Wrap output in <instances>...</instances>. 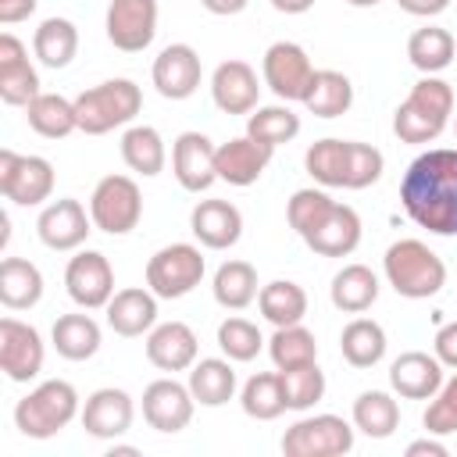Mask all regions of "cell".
<instances>
[{
	"label": "cell",
	"mask_w": 457,
	"mask_h": 457,
	"mask_svg": "<svg viewBox=\"0 0 457 457\" xmlns=\"http://www.w3.org/2000/svg\"><path fill=\"white\" fill-rule=\"evenodd\" d=\"M157 293L150 286H129V289H118L107 303V325L118 332V336H143L157 325Z\"/></svg>",
	"instance_id": "cell-24"
},
{
	"label": "cell",
	"mask_w": 457,
	"mask_h": 457,
	"mask_svg": "<svg viewBox=\"0 0 457 457\" xmlns=\"http://www.w3.org/2000/svg\"><path fill=\"white\" fill-rule=\"evenodd\" d=\"M43 336L29 321L0 318V371L11 382H32L43 371Z\"/></svg>",
	"instance_id": "cell-12"
},
{
	"label": "cell",
	"mask_w": 457,
	"mask_h": 457,
	"mask_svg": "<svg viewBox=\"0 0 457 457\" xmlns=\"http://www.w3.org/2000/svg\"><path fill=\"white\" fill-rule=\"evenodd\" d=\"M32 11H36V0H0V21L4 25L25 21Z\"/></svg>",
	"instance_id": "cell-50"
},
{
	"label": "cell",
	"mask_w": 457,
	"mask_h": 457,
	"mask_svg": "<svg viewBox=\"0 0 457 457\" xmlns=\"http://www.w3.org/2000/svg\"><path fill=\"white\" fill-rule=\"evenodd\" d=\"M204 271H207V264H204L200 246L168 243L146 261V286L161 300H179V296H186V293H193L200 286Z\"/></svg>",
	"instance_id": "cell-7"
},
{
	"label": "cell",
	"mask_w": 457,
	"mask_h": 457,
	"mask_svg": "<svg viewBox=\"0 0 457 457\" xmlns=\"http://www.w3.org/2000/svg\"><path fill=\"white\" fill-rule=\"evenodd\" d=\"M43 300V271L25 257L0 261V303L7 311H29Z\"/></svg>",
	"instance_id": "cell-27"
},
{
	"label": "cell",
	"mask_w": 457,
	"mask_h": 457,
	"mask_svg": "<svg viewBox=\"0 0 457 457\" xmlns=\"http://www.w3.org/2000/svg\"><path fill=\"white\" fill-rule=\"evenodd\" d=\"M453 54H457V39L439 25L414 29L407 39V57L421 75H439L443 68H450Z\"/></svg>",
	"instance_id": "cell-34"
},
{
	"label": "cell",
	"mask_w": 457,
	"mask_h": 457,
	"mask_svg": "<svg viewBox=\"0 0 457 457\" xmlns=\"http://www.w3.org/2000/svg\"><path fill=\"white\" fill-rule=\"evenodd\" d=\"M200 54L189 43H171L154 57L150 79L164 100H189L200 89Z\"/></svg>",
	"instance_id": "cell-14"
},
{
	"label": "cell",
	"mask_w": 457,
	"mask_h": 457,
	"mask_svg": "<svg viewBox=\"0 0 457 457\" xmlns=\"http://www.w3.org/2000/svg\"><path fill=\"white\" fill-rule=\"evenodd\" d=\"M450 450H446V443H439L432 432L425 436V439H414L411 446H407V457H446Z\"/></svg>",
	"instance_id": "cell-52"
},
{
	"label": "cell",
	"mask_w": 457,
	"mask_h": 457,
	"mask_svg": "<svg viewBox=\"0 0 457 457\" xmlns=\"http://www.w3.org/2000/svg\"><path fill=\"white\" fill-rule=\"evenodd\" d=\"M186 386L200 407H221L236 396V368L228 357H200L189 368Z\"/></svg>",
	"instance_id": "cell-26"
},
{
	"label": "cell",
	"mask_w": 457,
	"mask_h": 457,
	"mask_svg": "<svg viewBox=\"0 0 457 457\" xmlns=\"http://www.w3.org/2000/svg\"><path fill=\"white\" fill-rule=\"evenodd\" d=\"M200 343L186 321H161L146 332V361L161 371H186L196 364Z\"/></svg>",
	"instance_id": "cell-22"
},
{
	"label": "cell",
	"mask_w": 457,
	"mask_h": 457,
	"mask_svg": "<svg viewBox=\"0 0 457 457\" xmlns=\"http://www.w3.org/2000/svg\"><path fill=\"white\" fill-rule=\"evenodd\" d=\"M0 193L11 204L36 207L54 193V164L36 154L0 150Z\"/></svg>",
	"instance_id": "cell-9"
},
{
	"label": "cell",
	"mask_w": 457,
	"mask_h": 457,
	"mask_svg": "<svg viewBox=\"0 0 457 457\" xmlns=\"http://www.w3.org/2000/svg\"><path fill=\"white\" fill-rule=\"evenodd\" d=\"M193 393L175 378H154L143 389V418L157 432H182L193 421Z\"/></svg>",
	"instance_id": "cell-15"
},
{
	"label": "cell",
	"mask_w": 457,
	"mask_h": 457,
	"mask_svg": "<svg viewBox=\"0 0 457 457\" xmlns=\"http://www.w3.org/2000/svg\"><path fill=\"white\" fill-rule=\"evenodd\" d=\"M121 161L143 175V179H154L164 171V161H168V150H164V139L154 125H132L125 129L121 136Z\"/></svg>",
	"instance_id": "cell-31"
},
{
	"label": "cell",
	"mask_w": 457,
	"mask_h": 457,
	"mask_svg": "<svg viewBox=\"0 0 457 457\" xmlns=\"http://www.w3.org/2000/svg\"><path fill=\"white\" fill-rule=\"evenodd\" d=\"M339 353L350 368H375L386 357V328L371 318H353L339 336Z\"/></svg>",
	"instance_id": "cell-32"
},
{
	"label": "cell",
	"mask_w": 457,
	"mask_h": 457,
	"mask_svg": "<svg viewBox=\"0 0 457 457\" xmlns=\"http://www.w3.org/2000/svg\"><path fill=\"white\" fill-rule=\"evenodd\" d=\"M189 228L207 250H228L243 236V214L228 200H200L189 214Z\"/></svg>",
	"instance_id": "cell-23"
},
{
	"label": "cell",
	"mask_w": 457,
	"mask_h": 457,
	"mask_svg": "<svg viewBox=\"0 0 457 457\" xmlns=\"http://www.w3.org/2000/svg\"><path fill=\"white\" fill-rule=\"evenodd\" d=\"M200 4H204V11H211V14H218V18H228V14L246 11L250 0H200Z\"/></svg>",
	"instance_id": "cell-53"
},
{
	"label": "cell",
	"mask_w": 457,
	"mask_h": 457,
	"mask_svg": "<svg viewBox=\"0 0 457 457\" xmlns=\"http://www.w3.org/2000/svg\"><path fill=\"white\" fill-rule=\"evenodd\" d=\"M400 204L432 236H457V150L436 146L418 154L403 171Z\"/></svg>",
	"instance_id": "cell-1"
},
{
	"label": "cell",
	"mask_w": 457,
	"mask_h": 457,
	"mask_svg": "<svg viewBox=\"0 0 457 457\" xmlns=\"http://www.w3.org/2000/svg\"><path fill=\"white\" fill-rule=\"evenodd\" d=\"M278 375H282V389H286V407L289 411H307L325 396V371L318 368V361L303 364V368L278 371Z\"/></svg>",
	"instance_id": "cell-45"
},
{
	"label": "cell",
	"mask_w": 457,
	"mask_h": 457,
	"mask_svg": "<svg viewBox=\"0 0 457 457\" xmlns=\"http://www.w3.org/2000/svg\"><path fill=\"white\" fill-rule=\"evenodd\" d=\"M100 325L89 314H61L50 328V343L64 361H89L100 350Z\"/></svg>",
	"instance_id": "cell-30"
},
{
	"label": "cell",
	"mask_w": 457,
	"mask_h": 457,
	"mask_svg": "<svg viewBox=\"0 0 457 457\" xmlns=\"http://www.w3.org/2000/svg\"><path fill=\"white\" fill-rule=\"evenodd\" d=\"M39 96V75L29 64V57L0 64V100L7 107H29Z\"/></svg>",
	"instance_id": "cell-46"
},
{
	"label": "cell",
	"mask_w": 457,
	"mask_h": 457,
	"mask_svg": "<svg viewBox=\"0 0 457 457\" xmlns=\"http://www.w3.org/2000/svg\"><path fill=\"white\" fill-rule=\"evenodd\" d=\"M211 96H214V107L225 114H250L261 96L257 71L239 57L221 61L211 75Z\"/></svg>",
	"instance_id": "cell-20"
},
{
	"label": "cell",
	"mask_w": 457,
	"mask_h": 457,
	"mask_svg": "<svg viewBox=\"0 0 457 457\" xmlns=\"http://www.w3.org/2000/svg\"><path fill=\"white\" fill-rule=\"evenodd\" d=\"M261 75H264V86L286 100V104H300L307 96V86L314 79V64L307 57V50L300 43H289V39H278L264 50V61H261Z\"/></svg>",
	"instance_id": "cell-10"
},
{
	"label": "cell",
	"mask_w": 457,
	"mask_h": 457,
	"mask_svg": "<svg viewBox=\"0 0 457 457\" xmlns=\"http://www.w3.org/2000/svg\"><path fill=\"white\" fill-rule=\"evenodd\" d=\"M353 450V425L339 414H311L286 428V457H343Z\"/></svg>",
	"instance_id": "cell-8"
},
{
	"label": "cell",
	"mask_w": 457,
	"mask_h": 457,
	"mask_svg": "<svg viewBox=\"0 0 457 457\" xmlns=\"http://www.w3.org/2000/svg\"><path fill=\"white\" fill-rule=\"evenodd\" d=\"M443 382V361L436 353L407 350L389 364V386L403 400H432Z\"/></svg>",
	"instance_id": "cell-19"
},
{
	"label": "cell",
	"mask_w": 457,
	"mask_h": 457,
	"mask_svg": "<svg viewBox=\"0 0 457 457\" xmlns=\"http://www.w3.org/2000/svg\"><path fill=\"white\" fill-rule=\"evenodd\" d=\"M453 136H457V114H453Z\"/></svg>",
	"instance_id": "cell-56"
},
{
	"label": "cell",
	"mask_w": 457,
	"mask_h": 457,
	"mask_svg": "<svg viewBox=\"0 0 457 457\" xmlns=\"http://www.w3.org/2000/svg\"><path fill=\"white\" fill-rule=\"evenodd\" d=\"M89 218L107 236H125L143 218V193L129 175H104L89 196Z\"/></svg>",
	"instance_id": "cell-6"
},
{
	"label": "cell",
	"mask_w": 457,
	"mask_h": 457,
	"mask_svg": "<svg viewBox=\"0 0 457 457\" xmlns=\"http://www.w3.org/2000/svg\"><path fill=\"white\" fill-rule=\"evenodd\" d=\"M239 403H243V414L246 418H257V421H275L286 407V389H282V375L278 371H257L243 382V393H239Z\"/></svg>",
	"instance_id": "cell-39"
},
{
	"label": "cell",
	"mask_w": 457,
	"mask_h": 457,
	"mask_svg": "<svg viewBox=\"0 0 457 457\" xmlns=\"http://www.w3.org/2000/svg\"><path fill=\"white\" fill-rule=\"evenodd\" d=\"M396 4L414 18H436V14H443L450 7V0H396Z\"/></svg>",
	"instance_id": "cell-51"
},
{
	"label": "cell",
	"mask_w": 457,
	"mask_h": 457,
	"mask_svg": "<svg viewBox=\"0 0 457 457\" xmlns=\"http://www.w3.org/2000/svg\"><path fill=\"white\" fill-rule=\"evenodd\" d=\"M79 418H82V428L93 439H118L132 428L136 407H132V396L125 389L104 386V389L86 396V407L79 411Z\"/></svg>",
	"instance_id": "cell-18"
},
{
	"label": "cell",
	"mask_w": 457,
	"mask_h": 457,
	"mask_svg": "<svg viewBox=\"0 0 457 457\" xmlns=\"http://www.w3.org/2000/svg\"><path fill=\"white\" fill-rule=\"evenodd\" d=\"M93 228H96L93 218L71 196H61L54 204H46L39 211V221H36V232H39L43 246H50V250H79Z\"/></svg>",
	"instance_id": "cell-17"
},
{
	"label": "cell",
	"mask_w": 457,
	"mask_h": 457,
	"mask_svg": "<svg viewBox=\"0 0 457 457\" xmlns=\"http://www.w3.org/2000/svg\"><path fill=\"white\" fill-rule=\"evenodd\" d=\"M64 289L82 311L107 307L114 296V268L100 250H79L64 268Z\"/></svg>",
	"instance_id": "cell-11"
},
{
	"label": "cell",
	"mask_w": 457,
	"mask_h": 457,
	"mask_svg": "<svg viewBox=\"0 0 457 457\" xmlns=\"http://www.w3.org/2000/svg\"><path fill=\"white\" fill-rule=\"evenodd\" d=\"M453 114V89L450 82H443L439 75H425L411 86L407 100L396 107L393 114V132L400 136V143H432L439 139V132L450 125Z\"/></svg>",
	"instance_id": "cell-2"
},
{
	"label": "cell",
	"mask_w": 457,
	"mask_h": 457,
	"mask_svg": "<svg viewBox=\"0 0 457 457\" xmlns=\"http://www.w3.org/2000/svg\"><path fill=\"white\" fill-rule=\"evenodd\" d=\"M350 7H375V4H382V0H346Z\"/></svg>",
	"instance_id": "cell-55"
},
{
	"label": "cell",
	"mask_w": 457,
	"mask_h": 457,
	"mask_svg": "<svg viewBox=\"0 0 457 457\" xmlns=\"http://www.w3.org/2000/svg\"><path fill=\"white\" fill-rule=\"evenodd\" d=\"M257 307H261L264 321H271L275 328H282V325H300L303 314H307V293H303V286H296V282H289V278H275V282L261 286Z\"/></svg>",
	"instance_id": "cell-37"
},
{
	"label": "cell",
	"mask_w": 457,
	"mask_h": 457,
	"mask_svg": "<svg viewBox=\"0 0 457 457\" xmlns=\"http://www.w3.org/2000/svg\"><path fill=\"white\" fill-rule=\"evenodd\" d=\"M353 428L368 439H389L400 428V403L386 389H364L353 400Z\"/></svg>",
	"instance_id": "cell-33"
},
{
	"label": "cell",
	"mask_w": 457,
	"mask_h": 457,
	"mask_svg": "<svg viewBox=\"0 0 457 457\" xmlns=\"http://www.w3.org/2000/svg\"><path fill=\"white\" fill-rule=\"evenodd\" d=\"M268 353H271V364L278 371H289V368H303V364H314L318 361V339L311 328L303 325H282L275 328V336L268 339Z\"/></svg>",
	"instance_id": "cell-40"
},
{
	"label": "cell",
	"mask_w": 457,
	"mask_h": 457,
	"mask_svg": "<svg viewBox=\"0 0 457 457\" xmlns=\"http://www.w3.org/2000/svg\"><path fill=\"white\" fill-rule=\"evenodd\" d=\"M382 168H386V157H382L378 146L346 139V186L343 189H368V186H375L382 179Z\"/></svg>",
	"instance_id": "cell-47"
},
{
	"label": "cell",
	"mask_w": 457,
	"mask_h": 457,
	"mask_svg": "<svg viewBox=\"0 0 457 457\" xmlns=\"http://www.w3.org/2000/svg\"><path fill=\"white\" fill-rule=\"evenodd\" d=\"M421 425H425V432H432V436H450V432H457V375L439 386V393H436L432 403L425 407Z\"/></svg>",
	"instance_id": "cell-48"
},
{
	"label": "cell",
	"mask_w": 457,
	"mask_h": 457,
	"mask_svg": "<svg viewBox=\"0 0 457 457\" xmlns=\"http://www.w3.org/2000/svg\"><path fill=\"white\" fill-rule=\"evenodd\" d=\"M271 7H275L278 14H303V11L314 7V0H271Z\"/></svg>",
	"instance_id": "cell-54"
},
{
	"label": "cell",
	"mask_w": 457,
	"mask_h": 457,
	"mask_svg": "<svg viewBox=\"0 0 457 457\" xmlns=\"http://www.w3.org/2000/svg\"><path fill=\"white\" fill-rule=\"evenodd\" d=\"M314 253L321 257H346L357 250L361 243V214L350 207V204H336L328 211V218L303 239Z\"/></svg>",
	"instance_id": "cell-25"
},
{
	"label": "cell",
	"mask_w": 457,
	"mask_h": 457,
	"mask_svg": "<svg viewBox=\"0 0 457 457\" xmlns=\"http://www.w3.org/2000/svg\"><path fill=\"white\" fill-rule=\"evenodd\" d=\"M432 350H436V357L443 361V368H457V321H446V325L436 332Z\"/></svg>",
	"instance_id": "cell-49"
},
{
	"label": "cell",
	"mask_w": 457,
	"mask_h": 457,
	"mask_svg": "<svg viewBox=\"0 0 457 457\" xmlns=\"http://www.w3.org/2000/svg\"><path fill=\"white\" fill-rule=\"evenodd\" d=\"M271 154H275V146L257 143V139H250V136H236V139H228V143H221V146L214 150L218 179L228 182V186H239V189H243V186H253V182L264 175Z\"/></svg>",
	"instance_id": "cell-21"
},
{
	"label": "cell",
	"mask_w": 457,
	"mask_h": 457,
	"mask_svg": "<svg viewBox=\"0 0 457 457\" xmlns=\"http://www.w3.org/2000/svg\"><path fill=\"white\" fill-rule=\"evenodd\" d=\"M139 107H143V89L132 79H107L75 96L79 132L104 136L118 125H129L139 114Z\"/></svg>",
	"instance_id": "cell-5"
},
{
	"label": "cell",
	"mask_w": 457,
	"mask_h": 457,
	"mask_svg": "<svg viewBox=\"0 0 457 457\" xmlns=\"http://www.w3.org/2000/svg\"><path fill=\"white\" fill-rule=\"evenodd\" d=\"M25 118L32 125V132H39L43 139H64V136H71L79 129L75 100H68L61 93H39L25 107Z\"/></svg>",
	"instance_id": "cell-35"
},
{
	"label": "cell",
	"mask_w": 457,
	"mask_h": 457,
	"mask_svg": "<svg viewBox=\"0 0 457 457\" xmlns=\"http://www.w3.org/2000/svg\"><path fill=\"white\" fill-rule=\"evenodd\" d=\"M303 168L325 189L346 186V139H332L328 136V139L311 143L307 154H303Z\"/></svg>",
	"instance_id": "cell-42"
},
{
	"label": "cell",
	"mask_w": 457,
	"mask_h": 457,
	"mask_svg": "<svg viewBox=\"0 0 457 457\" xmlns=\"http://www.w3.org/2000/svg\"><path fill=\"white\" fill-rule=\"evenodd\" d=\"M300 132V114H293L286 104H271V107H253L246 114V136L268 146H282L289 139H296Z\"/></svg>",
	"instance_id": "cell-41"
},
{
	"label": "cell",
	"mask_w": 457,
	"mask_h": 457,
	"mask_svg": "<svg viewBox=\"0 0 457 457\" xmlns=\"http://www.w3.org/2000/svg\"><path fill=\"white\" fill-rule=\"evenodd\" d=\"M214 143L204 132H182L171 143V171L186 193H204L218 182V164H214Z\"/></svg>",
	"instance_id": "cell-16"
},
{
	"label": "cell",
	"mask_w": 457,
	"mask_h": 457,
	"mask_svg": "<svg viewBox=\"0 0 457 457\" xmlns=\"http://www.w3.org/2000/svg\"><path fill=\"white\" fill-rule=\"evenodd\" d=\"M107 39L121 54H139L157 36V0H111L104 18Z\"/></svg>",
	"instance_id": "cell-13"
},
{
	"label": "cell",
	"mask_w": 457,
	"mask_h": 457,
	"mask_svg": "<svg viewBox=\"0 0 457 457\" xmlns=\"http://www.w3.org/2000/svg\"><path fill=\"white\" fill-rule=\"evenodd\" d=\"M386 282L407 300H428L446 286V264L421 239H396L382 257Z\"/></svg>",
	"instance_id": "cell-3"
},
{
	"label": "cell",
	"mask_w": 457,
	"mask_h": 457,
	"mask_svg": "<svg viewBox=\"0 0 457 457\" xmlns=\"http://www.w3.org/2000/svg\"><path fill=\"white\" fill-rule=\"evenodd\" d=\"M79 414V393L64 378H46L14 403V428L29 439H54Z\"/></svg>",
	"instance_id": "cell-4"
},
{
	"label": "cell",
	"mask_w": 457,
	"mask_h": 457,
	"mask_svg": "<svg viewBox=\"0 0 457 457\" xmlns=\"http://www.w3.org/2000/svg\"><path fill=\"white\" fill-rule=\"evenodd\" d=\"M218 346H221V353L228 357V361H253L257 353H261V346H264V336H261V328L253 325V321H246V318H225L221 325H218Z\"/></svg>",
	"instance_id": "cell-44"
},
{
	"label": "cell",
	"mask_w": 457,
	"mask_h": 457,
	"mask_svg": "<svg viewBox=\"0 0 457 457\" xmlns=\"http://www.w3.org/2000/svg\"><path fill=\"white\" fill-rule=\"evenodd\" d=\"M328 296L343 314H364L378 300V275L368 264H346L332 275Z\"/></svg>",
	"instance_id": "cell-28"
},
{
	"label": "cell",
	"mask_w": 457,
	"mask_h": 457,
	"mask_svg": "<svg viewBox=\"0 0 457 457\" xmlns=\"http://www.w3.org/2000/svg\"><path fill=\"white\" fill-rule=\"evenodd\" d=\"M214 300L225 307V311H243L257 300L261 286H257V268L250 261H225L218 271H214Z\"/></svg>",
	"instance_id": "cell-36"
},
{
	"label": "cell",
	"mask_w": 457,
	"mask_h": 457,
	"mask_svg": "<svg viewBox=\"0 0 457 457\" xmlns=\"http://www.w3.org/2000/svg\"><path fill=\"white\" fill-rule=\"evenodd\" d=\"M336 207V200L325 193V189H296L293 196H289V204H286V218H289V225H293V232L300 236V239H307L325 218H328V211Z\"/></svg>",
	"instance_id": "cell-43"
},
{
	"label": "cell",
	"mask_w": 457,
	"mask_h": 457,
	"mask_svg": "<svg viewBox=\"0 0 457 457\" xmlns=\"http://www.w3.org/2000/svg\"><path fill=\"white\" fill-rule=\"evenodd\" d=\"M32 54L46 68H68L71 57L79 54V29L68 18H46L39 21L32 36Z\"/></svg>",
	"instance_id": "cell-38"
},
{
	"label": "cell",
	"mask_w": 457,
	"mask_h": 457,
	"mask_svg": "<svg viewBox=\"0 0 457 457\" xmlns=\"http://www.w3.org/2000/svg\"><path fill=\"white\" fill-rule=\"evenodd\" d=\"M300 104L314 118H339L353 104V82L343 71H336V68H318L311 86H307V96Z\"/></svg>",
	"instance_id": "cell-29"
}]
</instances>
